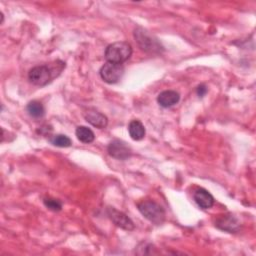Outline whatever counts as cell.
Listing matches in <instances>:
<instances>
[{
	"label": "cell",
	"mask_w": 256,
	"mask_h": 256,
	"mask_svg": "<svg viewBox=\"0 0 256 256\" xmlns=\"http://www.w3.org/2000/svg\"><path fill=\"white\" fill-rule=\"evenodd\" d=\"M65 63L62 61H56L50 65H38L30 69L28 72L29 81L36 86L47 85L55 76L61 73Z\"/></svg>",
	"instance_id": "1"
},
{
	"label": "cell",
	"mask_w": 256,
	"mask_h": 256,
	"mask_svg": "<svg viewBox=\"0 0 256 256\" xmlns=\"http://www.w3.org/2000/svg\"><path fill=\"white\" fill-rule=\"evenodd\" d=\"M132 55V47L128 42L118 41L107 46L105 50V58L107 62L122 64Z\"/></svg>",
	"instance_id": "2"
},
{
	"label": "cell",
	"mask_w": 256,
	"mask_h": 256,
	"mask_svg": "<svg viewBox=\"0 0 256 256\" xmlns=\"http://www.w3.org/2000/svg\"><path fill=\"white\" fill-rule=\"evenodd\" d=\"M140 213L151 223L160 225L165 220V211L163 207L153 200H144L137 205Z\"/></svg>",
	"instance_id": "3"
},
{
	"label": "cell",
	"mask_w": 256,
	"mask_h": 256,
	"mask_svg": "<svg viewBox=\"0 0 256 256\" xmlns=\"http://www.w3.org/2000/svg\"><path fill=\"white\" fill-rule=\"evenodd\" d=\"M134 38L140 49L145 52L158 53L163 48L157 38L141 27H137L134 30Z\"/></svg>",
	"instance_id": "4"
},
{
	"label": "cell",
	"mask_w": 256,
	"mask_h": 256,
	"mask_svg": "<svg viewBox=\"0 0 256 256\" xmlns=\"http://www.w3.org/2000/svg\"><path fill=\"white\" fill-rule=\"evenodd\" d=\"M101 79L108 84L117 83L124 74V67L122 64L106 62L99 71Z\"/></svg>",
	"instance_id": "5"
},
{
	"label": "cell",
	"mask_w": 256,
	"mask_h": 256,
	"mask_svg": "<svg viewBox=\"0 0 256 256\" xmlns=\"http://www.w3.org/2000/svg\"><path fill=\"white\" fill-rule=\"evenodd\" d=\"M108 154L118 160H125L132 154L131 148L123 141L115 139L111 141L107 147Z\"/></svg>",
	"instance_id": "6"
},
{
	"label": "cell",
	"mask_w": 256,
	"mask_h": 256,
	"mask_svg": "<svg viewBox=\"0 0 256 256\" xmlns=\"http://www.w3.org/2000/svg\"><path fill=\"white\" fill-rule=\"evenodd\" d=\"M107 214L109 216V218L112 220V222L127 231H131L134 229V223L133 221L123 212L118 211L117 209H115L114 207H107Z\"/></svg>",
	"instance_id": "7"
},
{
	"label": "cell",
	"mask_w": 256,
	"mask_h": 256,
	"mask_svg": "<svg viewBox=\"0 0 256 256\" xmlns=\"http://www.w3.org/2000/svg\"><path fill=\"white\" fill-rule=\"evenodd\" d=\"M215 226L223 231L232 233V232H236L239 230L240 222L232 214H228V215H223L220 218H218L217 221L215 222Z\"/></svg>",
	"instance_id": "8"
},
{
	"label": "cell",
	"mask_w": 256,
	"mask_h": 256,
	"mask_svg": "<svg viewBox=\"0 0 256 256\" xmlns=\"http://www.w3.org/2000/svg\"><path fill=\"white\" fill-rule=\"evenodd\" d=\"M193 199L196 204L202 209H209L214 205V197L209 191L204 188H198L193 194Z\"/></svg>",
	"instance_id": "9"
},
{
	"label": "cell",
	"mask_w": 256,
	"mask_h": 256,
	"mask_svg": "<svg viewBox=\"0 0 256 256\" xmlns=\"http://www.w3.org/2000/svg\"><path fill=\"white\" fill-rule=\"evenodd\" d=\"M84 118L92 126L99 129L105 128L108 124L107 117L95 109H88L84 114Z\"/></svg>",
	"instance_id": "10"
},
{
	"label": "cell",
	"mask_w": 256,
	"mask_h": 256,
	"mask_svg": "<svg viewBox=\"0 0 256 256\" xmlns=\"http://www.w3.org/2000/svg\"><path fill=\"white\" fill-rule=\"evenodd\" d=\"M180 100V95L178 92L174 90H165L162 91L158 96H157V102L160 106L164 108L171 107L175 104H177Z\"/></svg>",
	"instance_id": "11"
},
{
	"label": "cell",
	"mask_w": 256,
	"mask_h": 256,
	"mask_svg": "<svg viewBox=\"0 0 256 256\" xmlns=\"http://www.w3.org/2000/svg\"><path fill=\"white\" fill-rule=\"evenodd\" d=\"M128 132L133 140L139 141L145 136V127L139 120H132L128 125Z\"/></svg>",
	"instance_id": "12"
},
{
	"label": "cell",
	"mask_w": 256,
	"mask_h": 256,
	"mask_svg": "<svg viewBox=\"0 0 256 256\" xmlns=\"http://www.w3.org/2000/svg\"><path fill=\"white\" fill-rule=\"evenodd\" d=\"M75 134H76V137L77 139L82 142V143H91L94 141L95 139V135H94V132L86 127V126H78L76 128V131H75Z\"/></svg>",
	"instance_id": "13"
},
{
	"label": "cell",
	"mask_w": 256,
	"mask_h": 256,
	"mask_svg": "<svg viewBox=\"0 0 256 256\" xmlns=\"http://www.w3.org/2000/svg\"><path fill=\"white\" fill-rule=\"evenodd\" d=\"M26 109H27L28 114L33 118H40L44 115V106L42 105L41 102H39L37 100L30 101L27 104Z\"/></svg>",
	"instance_id": "14"
},
{
	"label": "cell",
	"mask_w": 256,
	"mask_h": 256,
	"mask_svg": "<svg viewBox=\"0 0 256 256\" xmlns=\"http://www.w3.org/2000/svg\"><path fill=\"white\" fill-rule=\"evenodd\" d=\"M50 142H51L54 146L61 147V148L70 147V146H71V144H72L71 139H70L68 136L63 135V134H57V135H54V136L50 139Z\"/></svg>",
	"instance_id": "15"
},
{
	"label": "cell",
	"mask_w": 256,
	"mask_h": 256,
	"mask_svg": "<svg viewBox=\"0 0 256 256\" xmlns=\"http://www.w3.org/2000/svg\"><path fill=\"white\" fill-rule=\"evenodd\" d=\"M43 203L44 205L49 209V210H52V211H59L61 210L62 208V203L57 200V199H53V198H45L43 200Z\"/></svg>",
	"instance_id": "16"
},
{
	"label": "cell",
	"mask_w": 256,
	"mask_h": 256,
	"mask_svg": "<svg viewBox=\"0 0 256 256\" xmlns=\"http://www.w3.org/2000/svg\"><path fill=\"white\" fill-rule=\"evenodd\" d=\"M196 92H197V94H198V96L199 97H203L205 94H206V92H207V88H206V86L205 85H199L198 87H197V89H196Z\"/></svg>",
	"instance_id": "17"
}]
</instances>
